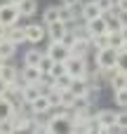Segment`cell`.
I'll return each mask as SVG.
<instances>
[{
  "mask_svg": "<svg viewBox=\"0 0 127 134\" xmlns=\"http://www.w3.org/2000/svg\"><path fill=\"white\" fill-rule=\"evenodd\" d=\"M2 38H7V26H5V24H0V40H2Z\"/></svg>",
  "mask_w": 127,
  "mask_h": 134,
  "instance_id": "33",
  "label": "cell"
},
{
  "mask_svg": "<svg viewBox=\"0 0 127 134\" xmlns=\"http://www.w3.org/2000/svg\"><path fill=\"white\" fill-rule=\"evenodd\" d=\"M66 66H68V73H71L73 78L87 75V61H85V57H68Z\"/></svg>",
  "mask_w": 127,
  "mask_h": 134,
  "instance_id": "5",
  "label": "cell"
},
{
  "mask_svg": "<svg viewBox=\"0 0 127 134\" xmlns=\"http://www.w3.org/2000/svg\"><path fill=\"white\" fill-rule=\"evenodd\" d=\"M54 21H59V7H47L45 14H42V24L49 26V24H54Z\"/></svg>",
  "mask_w": 127,
  "mask_h": 134,
  "instance_id": "22",
  "label": "cell"
},
{
  "mask_svg": "<svg viewBox=\"0 0 127 134\" xmlns=\"http://www.w3.org/2000/svg\"><path fill=\"white\" fill-rule=\"evenodd\" d=\"M31 106H33V113H35V115H42V113L52 111V101H49L47 94H40L35 101H31Z\"/></svg>",
  "mask_w": 127,
  "mask_h": 134,
  "instance_id": "11",
  "label": "cell"
},
{
  "mask_svg": "<svg viewBox=\"0 0 127 134\" xmlns=\"http://www.w3.org/2000/svg\"><path fill=\"white\" fill-rule=\"evenodd\" d=\"M66 73H68L66 61H54V66H52V75H54V78H59V75H66Z\"/></svg>",
  "mask_w": 127,
  "mask_h": 134,
  "instance_id": "26",
  "label": "cell"
},
{
  "mask_svg": "<svg viewBox=\"0 0 127 134\" xmlns=\"http://www.w3.org/2000/svg\"><path fill=\"white\" fill-rule=\"evenodd\" d=\"M7 38L12 40V42H16V45H21V42H26V26H9L7 28Z\"/></svg>",
  "mask_w": 127,
  "mask_h": 134,
  "instance_id": "13",
  "label": "cell"
},
{
  "mask_svg": "<svg viewBox=\"0 0 127 134\" xmlns=\"http://www.w3.org/2000/svg\"><path fill=\"white\" fill-rule=\"evenodd\" d=\"M45 31H47L45 24H28V26H26V42L38 45V42L45 38Z\"/></svg>",
  "mask_w": 127,
  "mask_h": 134,
  "instance_id": "6",
  "label": "cell"
},
{
  "mask_svg": "<svg viewBox=\"0 0 127 134\" xmlns=\"http://www.w3.org/2000/svg\"><path fill=\"white\" fill-rule=\"evenodd\" d=\"M123 45H125V33H123V31H113V33H108V47L120 49Z\"/></svg>",
  "mask_w": 127,
  "mask_h": 134,
  "instance_id": "19",
  "label": "cell"
},
{
  "mask_svg": "<svg viewBox=\"0 0 127 134\" xmlns=\"http://www.w3.org/2000/svg\"><path fill=\"white\" fill-rule=\"evenodd\" d=\"M9 2H16V5H19V2H21V0H9Z\"/></svg>",
  "mask_w": 127,
  "mask_h": 134,
  "instance_id": "36",
  "label": "cell"
},
{
  "mask_svg": "<svg viewBox=\"0 0 127 134\" xmlns=\"http://www.w3.org/2000/svg\"><path fill=\"white\" fill-rule=\"evenodd\" d=\"M35 9H38V2H35V0H21V2H19V12H21V16H33Z\"/></svg>",
  "mask_w": 127,
  "mask_h": 134,
  "instance_id": "20",
  "label": "cell"
},
{
  "mask_svg": "<svg viewBox=\"0 0 127 134\" xmlns=\"http://www.w3.org/2000/svg\"><path fill=\"white\" fill-rule=\"evenodd\" d=\"M97 5H99L104 12H111V9H115V0H97Z\"/></svg>",
  "mask_w": 127,
  "mask_h": 134,
  "instance_id": "30",
  "label": "cell"
},
{
  "mask_svg": "<svg viewBox=\"0 0 127 134\" xmlns=\"http://www.w3.org/2000/svg\"><path fill=\"white\" fill-rule=\"evenodd\" d=\"M104 19H106V26H108V33H113V31H123V28H125V21H123V14H118L115 9H111V12H104Z\"/></svg>",
  "mask_w": 127,
  "mask_h": 134,
  "instance_id": "7",
  "label": "cell"
},
{
  "mask_svg": "<svg viewBox=\"0 0 127 134\" xmlns=\"http://www.w3.org/2000/svg\"><path fill=\"white\" fill-rule=\"evenodd\" d=\"M42 57H45V52H40V49L31 47V49L26 52V57H24V64H31V66H38V64L42 61Z\"/></svg>",
  "mask_w": 127,
  "mask_h": 134,
  "instance_id": "17",
  "label": "cell"
},
{
  "mask_svg": "<svg viewBox=\"0 0 127 134\" xmlns=\"http://www.w3.org/2000/svg\"><path fill=\"white\" fill-rule=\"evenodd\" d=\"M115 7L120 12H127V0H115Z\"/></svg>",
  "mask_w": 127,
  "mask_h": 134,
  "instance_id": "32",
  "label": "cell"
},
{
  "mask_svg": "<svg viewBox=\"0 0 127 134\" xmlns=\"http://www.w3.org/2000/svg\"><path fill=\"white\" fill-rule=\"evenodd\" d=\"M19 16H21V12H19V5L16 2H5V5H0V24H5L7 28L9 26H14L16 21H19Z\"/></svg>",
  "mask_w": 127,
  "mask_h": 134,
  "instance_id": "3",
  "label": "cell"
},
{
  "mask_svg": "<svg viewBox=\"0 0 127 134\" xmlns=\"http://www.w3.org/2000/svg\"><path fill=\"white\" fill-rule=\"evenodd\" d=\"M97 66H99L101 71H106V68H115V66H118V49H113V47L97 49Z\"/></svg>",
  "mask_w": 127,
  "mask_h": 134,
  "instance_id": "2",
  "label": "cell"
},
{
  "mask_svg": "<svg viewBox=\"0 0 127 134\" xmlns=\"http://www.w3.org/2000/svg\"><path fill=\"white\" fill-rule=\"evenodd\" d=\"M64 5H80V0H61Z\"/></svg>",
  "mask_w": 127,
  "mask_h": 134,
  "instance_id": "34",
  "label": "cell"
},
{
  "mask_svg": "<svg viewBox=\"0 0 127 134\" xmlns=\"http://www.w3.org/2000/svg\"><path fill=\"white\" fill-rule=\"evenodd\" d=\"M73 125H75V118L73 115H68V113H54L52 120H49V132L68 134V132H73Z\"/></svg>",
  "mask_w": 127,
  "mask_h": 134,
  "instance_id": "1",
  "label": "cell"
},
{
  "mask_svg": "<svg viewBox=\"0 0 127 134\" xmlns=\"http://www.w3.org/2000/svg\"><path fill=\"white\" fill-rule=\"evenodd\" d=\"M47 54H49L54 61H68V57H71V47H66L61 40H49Z\"/></svg>",
  "mask_w": 127,
  "mask_h": 134,
  "instance_id": "4",
  "label": "cell"
},
{
  "mask_svg": "<svg viewBox=\"0 0 127 134\" xmlns=\"http://www.w3.org/2000/svg\"><path fill=\"white\" fill-rule=\"evenodd\" d=\"M115 104H118L120 108H127V87L115 90Z\"/></svg>",
  "mask_w": 127,
  "mask_h": 134,
  "instance_id": "27",
  "label": "cell"
},
{
  "mask_svg": "<svg viewBox=\"0 0 127 134\" xmlns=\"http://www.w3.org/2000/svg\"><path fill=\"white\" fill-rule=\"evenodd\" d=\"M90 40H80V38H75V42L71 45V57H87V52H90Z\"/></svg>",
  "mask_w": 127,
  "mask_h": 134,
  "instance_id": "14",
  "label": "cell"
},
{
  "mask_svg": "<svg viewBox=\"0 0 127 134\" xmlns=\"http://www.w3.org/2000/svg\"><path fill=\"white\" fill-rule=\"evenodd\" d=\"M5 61H7V59H5V57H2V54H0V68H2V66H5Z\"/></svg>",
  "mask_w": 127,
  "mask_h": 134,
  "instance_id": "35",
  "label": "cell"
},
{
  "mask_svg": "<svg viewBox=\"0 0 127 134\" xmlns=\"http://www.w3.org/2000/svg\"><path fill=\"white\" fill-rule=\"evenodd\" d=\"M0 78H5V80H7L9 85H12V82H16V80H19V71H16L14 66L5 64V66L0 68Z\"/></svg>",
  "mask_w": 127,
  "mask_h": 134,
  "instance_id": "18",
  "label": "cell"
},
{
  "mask_svg": "<svg viewBox=\"0 0 127 134\" xmlns=\"http://www.w3.org/2000/svg\"><path fill=\"white\" fill-rule=\"evenodd\" d=\"M108 82H111V87H113V90H120V87H127V73H123V71L118 68V71L113 73V78H111Z\"/></svg>",
  "mask_w": 127,
  "mask_h": 134,
  "instance_id": "21",
  "label": "cell"
},
{
  "mask_svg": "<svg viewBox=\"0 0 127 134\" xmlns=\"http://www.w3.org/2000/svg\"><path fill=\"white\" fill-rule=\"evenodd\" d=\"M66 31H68V24H64L61 19L47 26V33H49V40H61V38L66 35Z\"/></svg>",
  "mask_w": 127,
  "mask_h": 134,
  "instance_id": "10",
  "label": "cell"
},
{
  "mask_svg": "<svg viewBox=\"0 0 127 134\" xmlns=\"http://www.w3.org/2000/svg\"><path fill=\"white\" fill-rule=\"evenodd\" d=\"M7 90H9V82H7L5 78H0V97H2V94H5Z\"/></svg>",
  "mask_w": 127,
  "mask_h": 134,
  "instance_id": "31",
  "label": "cell"
},
{
  "mask_svg": "<svg viewBox=\"0 0 127 134\" xmlns=\"http://www.w3.org/2000/svg\"><path fill=\"white\" fill-rule=\"evenodd\" d=\"M38 66H40V71H42V73H52V66H54V59H52V57H49V54L45 52V57H42V61H40Z\"/></svg>",
  "mask_w": 127,
  "mask_h": 134,
  "instance_id": "25",
  "label": "cell"
},
{
  "mask_svg": "<svg viewBox=\"0 0 127 134\" xmlns=\"http://www.w3.org/2000/svg\"><path fill=\"white\" fill-rule=\"evenodd\" d=\"M85 21H92V19H97V16H104V9L97 5V0H92V2H87V5H82V14H80Z\"/></svg>",
  "mask_w": 127,
  "mask_h": 134,
  "instance_id": "9",
  "label": "cell"
},
{
  "mask_svg": "<svg viewBox=\"0 0 127 134\" xmlns=\"http://www.w3.org/2000/svg\"><path fill=\"white\" fill-rule=\"evenodd\" d=\"M21 78H24L26 82H40L42 71H40V66H31V64H26L24 71H21Z\"/></svg>",
  "mask_w": 127,
  "mask_h": 134,
  "instance_id": "12",
  "label": "cell"
},
{
  "mask_svg": "<svg viewBox=\"0 0 127 134\" xmlns=\"http://www.w3.org/2000/svg\"><path fill=\"white\" fill-rule=\"evenodd\" d=\"M115 125H118V130H120V132H127V108L118 113V118H115Z\"/></svg>",
  "mask_w": 127,
  "mask_h": 134,
  "instance_id": "28",
  "label": "cell"
},
{
  "mask_svg": "<svg viewBox=\"0 0 127 134\" xmlns=\"http://www.w3.org/2000/svg\"><path fill=\"white\" fill-rule=\"evenodd\" d=\"M118 68L123 73H127V49L125 52H118Z\"/></svg>",
  "mask_w": 127,
  "mask_h": 134,
  "instance_id": "29",
  "label": "cell"
},
{
  "mask_svg": "<svg viewBox=\"0 0 127 134\" xmlns=\"http://www.w3.org/2000/svg\"><path fill=\"white\" fill-rule=\"evenodd\" d=\"M87 26H90V31H92V38L99 35V33H108V26H106V19H104V16H97V19L87 21Z\"/></svg>",
  "mask_w": 127,
  "mask_h": 134,
  "instance_id": "15",
  "label": "cell"
},
{
  "mask_svg": "<svg viewBox=\"0 0 127 134\" xmlns=\"http://www.w3.org/2000/svg\"><path fill=\"white\" fill-rule=\"evenodd\" d=\"M12 113H14V106L5 99V97H0V120H7V118H12Z\"/></svg>",
  "mask_w": 127,
  "mask_h": 134,
  "instance_id": "23",
  "label": "cell"
},
{
  "mask_svg": "<svg viewBox=\"0 0 127 134\" xmlns=\"http://www.w3.org/2000/svg\"><path fill=\"white\" fill-rule=\"evenodd\" d=\"M71 92L75 97H87L90 94V80L82 75V78H73L71 80Z\"/></svg>",
  "mask_w": 127,
  "mask_h": 134,
  "instance_id": "8",
  "label": "cell"
},
{
  "mask_svg": "<svg viewBox=\"0 0 127 134\" xmlns=\"http://www.w3.org/2000/svg\"><path fill=\"white\" fill-rule=\"evenodd\" d=\"M92 45H94L97 49L108 47V33H99V35H94V38H92Z\"/></svg>",
  "mask_w": 127,
  "mask_h": 134,
  "instance_id": "24",
  "label": "cell"
},
{
  "mask_svg": "<svg viewBox=\"0 0 127 134\" xmlns=\"http://www.w3.org/2000/svg\"><path fill=\"white\" fill-rule=\"evenodd\" d=\"M0 54H2L5 59L14 57V54H16V42H12L9 38H2V40H0Z\"/></svg>",
  "mask_w": 127,
  "mask_h": 134,
  "instance_id": "16",
  "label": "cell"
}]
</instances>
